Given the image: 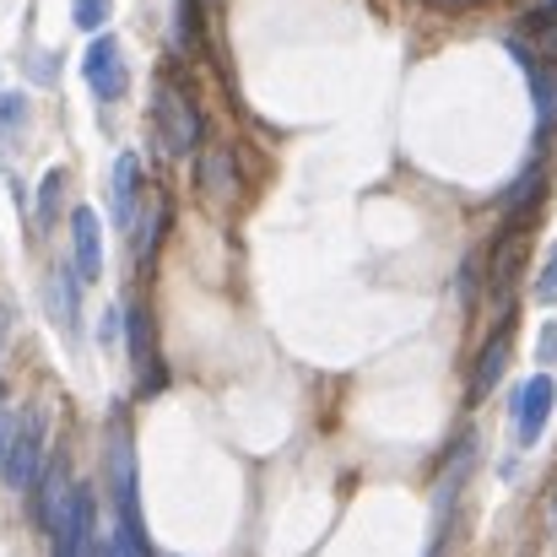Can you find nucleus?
Returning a JSON list of instances; mask_svg holds the SVG:
<instances>
[{
    "label": "nucleus",
    "instance_id": "nucleus-1",
    "mask_svg": "<svg viewBox=\"0 0 557 557\" xmlns=\"http://www.w3.org/2000/svg\"><path fill=\"white\" fill-rule=\"evenodd\" d=\"M152 114H158V147L169 158H185V152L200 147V109L189 103V92L180 82H158Z\"/></svg>",
    "mask_w": 557,
    "mask_h": 557
},
{
    "label": "nucleus",
    "instance_id": "nucleus-2",
    "mask_svg": "<svg viewBox=\"0 0 557 557\" xmlns=\"http://www.w3.org/2000/svg\"><path fill=\"white\" fill-rule=\"evenodd\" d=\"M109 487H114L120 531L147 536V525H141V493H136V444H131L125 422H114V428H109Z\"/></svg>",
    "mask_w": 557,
    "mask_h": 557
},
{
    "label": "nucleus",
    "instance_id": "nucleus-3",
    "mask_svg": "<svg viewBox=\"0 0 557 557\" xmlns=\"http://www.w3.org/2000/svg\"><path fill=\"white\" fill-rule=\"evenodd\" d=\"M49 542H54V557H87L92 553V542H98V498H92V487H82V482L71 487L60 520L49 525Z\"/></svg>",
    "mask_w": 557,
    "mask_h": 557
},
{
    "label": "nucleus",
    "instance_id": "nucleus-4",
    "mask_svg": "<svg viewBox=\"0 0 557 557\" xmlns=\"http://www.w3.org/2000/svg\"><path fill=\"white\" fill-rule=\"evenodd\" d=\"M38 471H44V417L27 411V417H16V433H11V449L0 460V476H5L11 493H27Z\"/></svg>",
    "mask_w": 557,
    "mask_h": 557
},
{
    "label": "nucleus",
    "instance_id": "nucleus-5",
    "mask_svg": "<svg viewBox=\"0 0 557 557\" xmlns=\"http://www.w3.org/2000/svg\"><path fill=\"white\" fill-rule=\"evenodd\" d=\"M82 76H87V87H92V98H98V103H114V98H125V87H131V71H125L120 38L98 33V38L87 44V54H82Z\"/></svg>",
    "mask_w": 557,
    "mask_h": 557
},
{
    "label": "nucleus",
    "instance_id": "nucleus-6",
    "mask_svg": "<svg viewBox=\"0 0 557 557\" xmlns=\"http://www.w3.org/2000/svg\"><path fill=\"white\" fill-rule=\"evenodd\" d=\"M71 271H76V282L103 276V227H98L92 206H71Z\"/></svg>",
    "mask_w": 557,
    "mask_h": 557
},
{
    "label": "nucleus",
    "instance_id": "nucleus-7",
    "mask_svg": "<svg viewBox=\"0 0 557 557\" xmlns=\"http://www.w3.org/2000/svg\"><path fill=\"white\" fill-rule=\"evenodd\" d=\"M71 487H76V482H71L65 455L44 460V471H38V476H33V487H27V493H33V509H27V515H33V525H38V531H49V525L60 520V509H65Z\"/></svg>",
    "mask_w": 557,
    "mask_h": 557
},
{
    "label": "nucleus",
    "instance_id": "nucleus-8",
    "mask_svg": "<svg viewBox=\"0 0 557 557\" xmlns=\"http://www.w3.org/2000/svg\"><path fill=\"white\" fill-rule=\"evenodd\" d=\"M109 195H114V222L131 233L136 216H141V158H136V152H120V158H114Z\"/></svg>",
    "mask_w": 557,
    "mask_h": 557
},
{
    "label": "nucleus",
    "instance_id": "nucleus-9",
    "mask_svg": "<svg viewBox=\"0 0 557 557\" xmlns=\"http://www.w3.org/2000/svg\"><path fill=\"white\" fill-rule=\"evenodd\" d=\"M125 325H131V358L141 369V395H158L169 384V373L152 358V320H147V309H125Z\"/></svg>",
    "mask_w": 557,
    "mask_h": 557
},
{
    "label": "nucleus",
    "instance_id": "nucleus-10",
    "mask_svg": "<svg viewBox=\"0 0 557 557\" xmlns=\"http://www.w3.org/2000/svg\"><path fill=\"white\" fill-rule=\"evenodd\" d=\"M553 400H557V379L553 373H536L525 389H520V444H536L547 417H553Z\"/></svg>",
    "mask_w": 557,
    "mask_h": 557
},
{
    "label": "nucleus",
    "instance_id": "nucleus-11",
    "mask_svg": "<svg viewBox=\"0 0 557 557\" xmlns=\"http://www.w3.org/2000/svg\"><path fill=\"white\" fill-rule=\"evenodd\" d=\"M509 331H498L493 342H487V352L476 358V379H471V400H487L493 389H498V379H504V369H509Z\"/></svg>",
    "mask_w": 557,
    "mask_h": 557
},
{
    "label": "nucleus",
    "instance_id": "nucleus-12",
    "mask_svg": "<svg viewBox=\"0 0 557 557\" xmlns=\"http://www.w3.org/2000/svg\"><path fill=\"white\" fill-rule=\"evenodd\" d=\"M49 314H54L60 331H76V271L71 265H60L49 276Z\"/></svg>",
    "mask_w": 557,
    "mask_h": 557
},
{
    "label": "nucleus",
    "instance_id": "nucleus-13",
    "mask_svg": "<svg viewBox=\"0 0 557 557\" xmlns=\"http://www.w3.org/2000/svg\"><path fill=\"white\" fill-rule=\"evenodd\" d=\"M163 227H169V200H152V206L136 216V255H141V265L158 255V238H163Z\"/></svg>",
    "mask_w": 557,
    "mask_h": 557
},
{
    "label": "nucleus",
    "instance_id": "nucleus-14",
    "mask_svg": "<svg viewBox=\"0 0 557 557\" xmlns=\"http://www.w3.org/2000/svg\"><path fill=\"white\" fill-rule=\"evenodd\" d=\"M60 189H65V169H49L38 185V227H49L60 216Z\"/></svg>",
    "mask_w": 557,
    "mask_h": 557
},
{
    "label": "nucleus",
    "instance_id": "nucleus-15",
    "mask_svg": "<svg viewBox=\"0 0 557 557\" xmlns=\"http://www.w3.org/2000/svg\"><path fill=\"white\" fill-rule=\"evenodd\" d=\"M27 125V98L22 92H0V147Z\"/></svg>",
    "mask_w": 557,
    "mask_h": 557
},
{
    "label": "nucleus",
    "instance_id": "nucleus-16",
    "mask_svg": "<svg viewBox=\"0 0 557 557\" xmlns=\"http://www.w3.org/2000/svg\"><path fill=\"white\" fill-rule=\"evenodd\" d=\"M200 189H233V158L227 152H211V158H200Z\"/></svg>",
    "mask_w": 557,
    "mask_h": 557
},
{
    "label": "nucleus",
    "instance_id": "nucleus-17",
    "mask_svg": "<svg viewBox=\"0 0 557 557\" xmlns=\"http://www.w3.org/2000/svg\"><path fill=\"white\" fill-rule=\"evenodd\" d=\"M536 195H542V163H531V169L520 174V185L504 195V206H509V211H531V200H536Z\"/></svg>",
    "mask_w": 557,
    "mask_h": 557
},
{
    "label": "nucleus",
    "instance_id": "nucleus-18",
    "mask_svg": "<svg viewBox=\"0 0 557 557\" xmlns=\"http://www.w3.org/2000/svg\"><path fill=\"white\" fill-rule=\"evenodd\" d=\"M71 22H76L82 33H103V22H109V0H71Z\"/></svg>",
    "mask_w": 557,
    "mask_h": 557
},
{
    "label": "nucleus",
    "instance_id": "nucleus-19",
    "mask_svg": "<svg viewBox=\"0 0 557 557\" xmlns=\"http://www.w3.org/2000/svg\"><path fill=\"white\" fill-rule=\"evenodd\" d=\"M536 298L557 304V244H553V255H547V265H542V276H536Z\"/></svg>",
    "mask_w": 557,
    "mask_h": 557
},
{
    "label": "nucleus",
    "instance_id": "nucleus-20",
    "mask_svg": "<svg viewBox=\"0 0 557 557\" xmlns=\"http://www.w3.org/2000/svg\"><path fill=\"white\" fill-rule=\"evenodd\" d=\"M11 433H16V417H11L5 400H0V460H5V449H11Z\"/></svg>",
    "mask_w": 557,
    "mask_h": 557
},
{
    "label": "nucleus",
    "instance_id": "nucleus-21",
    "mask_svg": "<svg viewBox=\"0 0 557 557\" xmlns=\"http://www.w3.org/2000/svg\"><path fill=\"white\" fill-rule=\"evenodd\" d=\"M542 363H557V325L542 331Z\"/></svg>",
    "mask_w": 557,
    "mask_h": 557
},
{
    "label": "nucleus",
    "instance_id": "nucleus-22",
    "mask_svg": "<svg viewBox=\"0 0 557 557\" xmlns=\"http://www.w3.org/2000/svg\"><path fill=\"white\" fill-rule=\"evenodd\" d=\"M525 16H557V0H525Z\"/></svg>",
    "mask_w": 557,
    "mask_h": 557
}]
</instances>
